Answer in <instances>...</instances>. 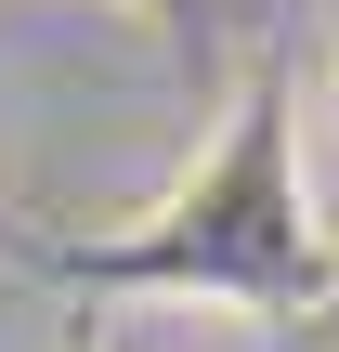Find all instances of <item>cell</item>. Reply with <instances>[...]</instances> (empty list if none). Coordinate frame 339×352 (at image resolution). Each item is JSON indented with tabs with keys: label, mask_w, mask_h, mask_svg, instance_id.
Instances as JSON below:
<instances>
[]
</instances>
